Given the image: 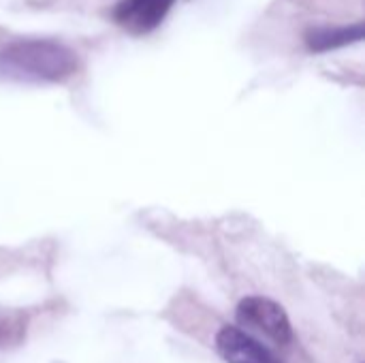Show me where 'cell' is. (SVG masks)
Returning <instances> with one entry per match:
<instances>
[{"label":"cell","mask_w":365,"mask_h":363,"mask_svg":"<svg viewBox=\"0 0 365 363\" xmlns=\"http://www.w3.org/2000/svg\"><path fill=\"white\" fill-rule=\"evenodd\" d=\"M79 71L77 53L51 39H26L0 49V75L11 81L58 83Z\"/></svg>","instance_id":"cell-1"},{"label":"cell","mask_w":365,"mask_h":363,"mask_svg":"<svg viewBox=\"0 0 365 363\" xmlns=\"http://www.w3.org/2000/svg\"><path fill=\"white\" fill-rule=\"evenodd\" d=\"M237 323L242 327L255 329L276 344H289L293 340V327L284 308L267 297H246L237 306Z\"/></svg>","instance_id":"cell-2"},{"label":"cell","mask_w":365,"mask_h":363,"mask_svg":"<svg viewBox=\"0 0 365 363\" xmlns=\"http://www.w3.org/2000/svg\"><path fill=\"white\" fill-rule=\"evenodd\" d=\"M216 351L227 363H282L265 344L235 325H225L216 334Z\"/></svg>","instance_id":"cell-3"},{"label":"cell","mask_w":365,"mask_h":363,"mask_svg":"<svg viewBox=\"0 0 365 363\" xmlns=\"http://www.w3.org/2000/svg\"><path fill=\"white\" fill-rule=\"evenodd\" d=\"M175 0H120L113 6V21L133 34H148L156 30Z\"/></svg>","instance_id":"cell-4"},{"label":"cell","mask_w":365,"mask_h":363,"mask_svg":"<svg viewBox=\"0 0 365 363\" xmlns=\"http://www.w3.org/2000/svg\"><path fill=\"white\" fill-rule=\"evenodd\" d=\"M304 39L310 51L323 53L359 43L364 39V24L359 21L353 26H312L306 30Z\"/></svg>","instance_id":"cell-5"}]
</instances>
